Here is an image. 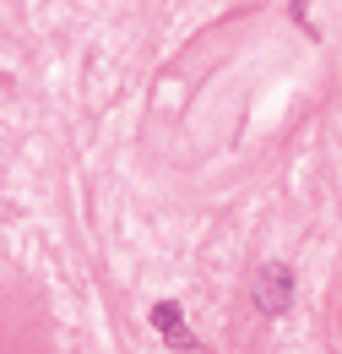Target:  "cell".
<instances>
[{
	"label": "cell",
	"mask_w": 342,
	"mask_h": 354,
	"mask_svg": "<svg viewBox=\"0 0 342 354\" xmlns=\"http://www.w3.org/2000/svg\"><path fill=\"white\" fill-rule=\"evenodd\" d=\"M250 300L261 316H288L294 310V267L288 262H266L250 278Z\"/></svg>",
	"instance_id": "cell-1"
},
{
	"label": "cell",
	"mask_w": 342,
	"mask_h": 354,
	"mask_svg": "<svg viewBox=\"0 0 342 354\" xmlns=\"http://www.w3.org/2000/svg\"><path fill=\"white\" fill-rule=\"evenodd\" d=\"M152 327L163 333V344H174V349H190V354H201V338L185 327V310L174 306V300H158L152 306Z\"/></svg>",
	"instance_id": "cell-2"
},
{
	"label": "cell",
	"mask_w": 342,
	"mask_h": 354,
	"mask_svg": "<svg viewBox=\"0 0 342 354\" xmlns=\"http://www.w3.org/2000/svg\"><path fill=\"white\" fill-rule=\"evenodd\" d=\"M294 17H299V22H310V11H304V0H294Z\"/></svg>",
	"instance_id": "cell-3"
}]
</instances>
